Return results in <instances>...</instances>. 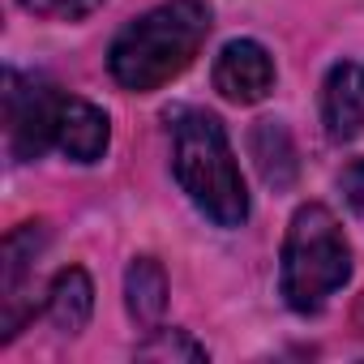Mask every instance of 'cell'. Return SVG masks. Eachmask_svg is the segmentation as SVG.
I'll list each match as a JSON object with an SVG mask.
<instances>
[{"label":"cell","instance_id":"cell-1","mask_svg":"<svg viewBox=\"0 0 364 364\" xmlns=\"http://www.w3.org/2000/svg\"><path fill=\"white\" fill-rule=\"evenodd\" d=\"M206 35H210L206 0H163L116 35L107 69L124 90L150 95L198 60Z\"/></svg>","mask_w":364,"mask_h":364},{"label":"cell","instance_id":"cell-2","mask_svg":"<svg viewBox=\"0 0 364 364\" xmlns=\"http://www.w3.org/2000/svg\"><path fill=\"white\" fill-rule=\"evenodd\" d=\"M167 129H171V171L180 189L189 193V202L210 223L240 228L249 219V193L223 120L202 107H171Z\"/></svg>","mask_w":364,"mask_h":364},{"label":"cell","instance_id":"cell-3","mask_svg":"<svg viewBox=\"0 0 364 364\" xmlns=\"http://www.w3.org/2000/svg\"><path fill=\"white\" fill-rule=\"evenodd\" d=\"M351 279V249L343 240L338 219L321 206L309 202L291 215L287 240H283V266H279V287L287 309L296 313H321L334 291H343Z\"/></svg>","mask_w":364,"mask_h":364},{"label":"cell","instance_id":"cell-4","mask_svg":"<svg viewBox=\"0 0 364 364\" xmlns=\"http://www.w3.org/2000/svg\"><path fill=\"white\" fill-rule=\"evenodd\" d=\"M60 99L52 82L5 69V124H9V150L18 163L39 159L56 141V112Z\"/></svg>","mask_w":364,"mask_h":364},{"label":"cell","instance_id":"cell-5","mask_svg":"<svg viewBox=\"0 0 364 364\" xmlns=\"http://www.w3.org/2000/svg\"><path fill=\"white\" fill-rule=\"evenodd\" d=\"M43 245H48V232H43V223H22L18 232H9L5 236V262H0V291H5V334L0 338H14L18 330H22V321L35 313V304H26V283L35 279V262H39V253H43Z\"/></svg>","mask_w":364,"mask_h":364},{"label":"cell","instance_id":"cell-6","mask_svg":"<svg viewBox=\"0 0 364 364\" xmlns=\"http://www.w3.org/2000/svg\"><path fill=\"white\" fill-rule=\"evenodd\" d=\"M274 86V60L262 43L253 39H232L219 60H215V90L228 99V103H257L266 99Z\"/></svg>","mask_w":364,"mask_h":364},{"label":"cell","instance_id":"cell-7","mask_svg":"<svg viewBox=\"0 0 364 364\" xmlns=\"http://www.w3.org/2000/svg\"><path fill=\"white\" fill-rule=\"evenodd\" d=\"M321 124L330 141H351L364 133V65L338 60L321 86Z\"/></svg>","mask_w":364,"mask_h":364},{"label":"cell","instance_id":"cell-8","mask_svg":"<svg viewBox=\"0 0 364 364\" xmlns=\"http://www.w3.org/2000/svg\"><path fill=\"white\" fill-rule=\"evenodd\" d=\"M112 141V124L107 112L86 103V99H60L56 112V146L73 159V163H99L107 154Z\"/></svg>","mask_w":364,"mask_h":364},{"label":"cell","instance_id":"cell-9","mask_svg":"<svg viewBox=\"0 0 364 364\" xmlns=\"http://www.w3.org/2000/svg\"><path fill=\"white\" fill-rule=\"evenodd\" d=\"M249 154H253L262 180H266L274 193H283V189L296 185L300 159H296V141H291L287 124H279V120H257L253 133H249Z\"/></svg>","mask_w":364,"mask_h":364},{"label":"cell","instance_id":"cell-10","mask_svg":"<svg viewBox=\"0 0 364 364\" xmlns=\"http://www.w3.org/2000/svg\"><path fill=\"white\" fill-rule=\"evenodd\" d=\"M95 309V287L82 266H65L48 287V321L60 334H82Z\"/></svg>","mask_w":364,"mask_h":364},{"label":"cell","instance_id":"cell-11","mask_svg":"<svg viewBox=\"0 0 364 364\" xmlns=\"http://www.w3.org/2000/svg\"><path fill=\"white\" fill-rule=\"evenodd\" d=\"M124 304H129V317L137 326H154L167 309V274L154 257H133L129 274H124Z\"/></svg>","mask_w":364,"mask_h":364},{"label":"cell","instance_id":"cell-12","mask_svg":"<svg viewBox=\"0 0 364 364\" xmlns=\"http://www.w3.org/2000/svg\"><path fill=\"white\" fill-rule=\"evenodd\" d=\"M141 360H189V364H202L206 360V347L193 343L185 330H154L150 343L137 347Z\"/></svg>","mask_w":364,"mask_h":364},{"label":"cell","instance_id":"cell-13","mask_svg":"<svg viewBox=\"0 0 364 364\" xmlns=\"http://www.w3.org/2000/svg\"><path fill=\"white\" fill-rule=\"evenodd\" d=\"M18 5L35 18H48V22H82L95 9H103L107 0H18Z\"/></svg>","mask_w":364,"mask_h":364},{"label":"cell","instance_id":"cell-14","mask_svg":"<svg viewBox=\"0 0 364 364\" xmlns=\"http://www.w3.org/2000/svg\"><path fill=\"white\" fill-rule=\"evenodd\" d=\"M338 189H343V198H347V206L364 219V159H355L343 176H338Z\"/></svg>","mask_w":364,"mask_h":364}]
</instances>
